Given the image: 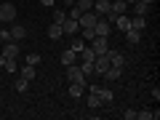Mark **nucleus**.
Instances as JSON below:
<instances>
[{
  "mask_svg": "<svg viewBox=\"0 0 160 120\" xmlns=\"http://www.w3.org/2000/svg\"><path fill=\"white\" fill-rule=\"evenodd\" d=\"M72 3H75V0H72Z\"/></svg>",
  "mask_w": 160,
  "mask_h": 120,
  "instance_id": "36",
  "label": "nucleus"
},
{
  "mask_svg": "<svg viewBox=\"0 0 160 120\" xmlns=\"http://www.w3.org/2000/svg\"><path fill=\"white\" fill-rule=\"evenodd\" d=\"M80 29H83V40H88V43L96 38V29H93V27H80Z\"/></svg>",
  "mask_w": 160,
  "mask_h": 120,
  "instance_id": "27",
  "label": "nucleus"
},
{
  "mask_svg": "<svg viewBox=\"0 0 160 120\" xmlns=\"http://www.w3.org/2000/svg\"><path fill=\"white\" fill-rule=\"evenodd\" d=\"M149 3H142V0H136V3H133V16H147L149 13Z\"/></svg>",
  "mask_w": 160,
  "mask_h": 120,
  "instance_id": "11",
  "label": "nucleus"
},
{
  "mask_svg": "<svg viewBox=\"0 0 160 120\" xmlns=\"http://www.w3.org/2000/svg\"><path fill=\"white\" fill-rule=\"evenodd\" d=\"M144 27H147V19H144V16H133V19H131V29L144 32Z\"/></svg>",
  "mask_w": 160,
  "mask_h": 120,
  "instance_id": "20",
  "label": "nucleus"
},
{
  "mask_svg": "<svg viewBox=\"0 0 160 120\" xmlns=\"http://www.w3.org/2000/svg\"><path fill=\"white\" fill-rule=\"evenodd\" d=\"M126 3H128V6H133V3H136V0H126Z\"/></svg>",
  "mask_w": 160,
  "mask_h": 120,
  "instance_id": "34",
  "label": "nucleus"
},
{
  "mask_svg": "<svg viewBox=\"0 0 160 120\" xmlns=\"http://www.w3.org/2000/svg\"><path fill=\"white\" fill-rule=\"evenodd\" d=\"M62 32L64 35H78L80 32V24H78V19H64V22H62Z\"/></svg>",
  "mask_w": 160,
  "mask_h": 120,
  "instance_id": "8",
  "label": "nucleus"
},
{
  "mask_svg": "<svg viewBox=\"0 0 160 120\" xmlns=\"http://www.w3.org/2000/svg\"><path fill=\"white\" fill-rule=\"evenodd\" d=\"M107 59H109V64H112V67H126V53H120V51H115V48H109L107 51Z\"/></svg>",
  "mask_w": 160,
  "mask_h": 120,
  "instance_id": "5",
  "label": "nucleus"
},
{
  "mask_svg": "<svg viewBox=\"0 0 160 120\" xmlns=\"http://www.w3.org/2000/svg\"><path fill=\"white\" fill-rule=\"evenodd\" d=\"M75 62H78V53H75L72 48L62 51V64H64V67H69V64H75Z\"/></svg>",
  "mask_w": 160,
  "mask_h": 120,
  "instance_id": "13",
  "label": "nucleus"
},
{
  "mask_svg": "<svg viewBox=\"0 0 160 120\" xmlns=\"http://www.w3.org/2000/svg\"><path fill=\"white\" fill-rule=\"evenodd\" d=\"M40 3H43V6H53V3H56V0H40Z\"/></svg>",
  "mask_w": 160,
  "mask_h": 120,
  "instance_id": "32",
  "label": "nucleus"
},
{
  "mask_svg": "<svg viewBox=\"0 0 160 120\" xmlns=\"http://www.w3.org/2000/svg\"><path fill=\"white\" fill-rule=\"evenodd\" d=\"M27 88H29V80H24V78H19L13 83V91H19V93H27Z\"/></svg>",
  "mask_w": 160,
  "mask_h": 120,
  "instance_id": "23",
  "label": "nucleus"
},
{
  "mask_svg": "<svg viewBox=\"0 0 160 120\" xmlns=\"http://www.w3.org/2000/svg\"><path fill=\"white\" fill-rule=\"evenodd\" d=\"M112 27H118L120 32L131 29V16H128V13H120V16H112Z\"/></svg>",
  "mask_w": 160,
  "mask_h": 120,
  "instance_id": "7",
  "label": "nucleus"
},
{
  "mask_svg": "<svg viewBox=\"0 0 160 120\" xmlns=\"http://www.w3.org/2000/svg\"><path fill=\"white\" fill-rule=\"evenodd\" d=\"M142 3H149V6H152V3H155V0H142Z\"/></svg>",
  "mask_w": 160,
  "mask_h": 120,
  "instance_id": "35",
  "label": "nucleus"
},
{
  "mask_svg": "<svg viewBox=\"0 0 160 120\" xmlns=\"http://www.w3.org/2000/svg\"><path fill=\"white\" fill-rule=\"evenodd\" d=\"M19 53H22V48H19L16 40L6 43V48H3V56H6V59H19Z\"/></svg>",
  "mask_w": 160,
  "mask_h": 120,
  "instance_id": "9",
  "label": "nucleus"
},
{
  "mask_svg": "<svg viewBox=\"0 0 160 120\" xmlns=\"http://www.w3.org/2000/svg\"><path fill=\"white\" fill-rule=\"evenodd\" d=\"M88 107H91V109H99V107H104V104H102V99H99V93H88Z\"/></svg>",
  "mask_w": 160,
  "mask_h": 120,
  "instance_id": "21",
  "label": "nucleus"
},
{
  "mask_svg": "<svg viewBox=\"0 0 160 120\" xmlns=\"http://www.w3.org/2000/svg\"><path fill=\"white\" fill-rule=\"evenodd\" d=\"M27 64L38 67V64H40V53H27Z\"/></svg>",
  "mask_w": 160,
  "mask_h": 120,
  "instance_id": "29",
  "label": "nucleus"
},
{
  "mask_svg": "<svg viewBox=\"0 0 160 120\" xmlns=\"http://www.w3.org/2000/svg\"><path fill=\"white\" fill-rule=\"evenodd\" d=\"M83 93H86V86L83 83H69V96L72 99H80Z\"/></svg>",
  "mask_w": 160,
  "mask_h": 120,
  "instance_id": "14",
  "label": "nucleus"
},
{
  "mask_svg": "<svg viewBox=\"0 0 160 120\" xmlns=\"http://www.w3.org/2000/svg\"><path fill=\"white\" fill-rule=\"evenodd\" d=\"M3 62H6V56H3V53H0V67H3Z\"/></svg>",
  "mask_w": 160,
  "mask_h": 120,
  "instance_id": "33",
  "label": "nucleus"
},
{
  "mask_svg": "<svg viewBox=\"0 0 160 120\" xmlns=\"http://www.w3.org/2000/svg\"><path fill=\"white\" fill-rule=\"evenodd\" d=\"M62 24H56V22H53L51 24V27H48V38H51V40H59V38H62Z\"/></svg>",
  "mask_w": 160,
  "mask_h": 120,
  "instance_id": "18",
  "label": "nucleus"
},
{
  "mask_svg": "<svg viewBox=\"0 0 160 120\" xmlns=\"http://www.w3.org/2000/svg\"><path fill=\"white\" fill-rule=\"evenodd\" d=\"M64 19H67V11H64V8H53V22L62 24Z\"/></svg>",
  "mask_w": 160,
  "mask_h": 120,
  "instance_id": "26",
  "label": "nucleus"
},
{
  "mask_svg": "<svg viewBox=\"0 0 160 120\" xmlns=\"http://www.w3.org/2000/svg\"><path fill=\"white\" fill-rule=\"evenodd\" d=\"M80 59H83V62H91L93 64V59H96V53H93V48H83V51L78 53Z\"/></svg>",
  "mask_w": 160,
  "mask_h": 120,
  "instance_id": "22",
  "label": "nucleus"
},
{
  "mask_svg": "<svg viewBox=\"0 0 160 120\" xmlns=\"http://www.w3.org/2000/svg\"><path fill=\"white\" fill-rule=\"evenodd\" d=\"M91 48H93V53H96V56H102V53L109 51V40L102 38V35H96V38L91 40Z\"/></svg>",
  "mask_w": 160,
  "mask_h": 120,
  "instance_id": "3",
  "label": "nucleus"
},
{
  "mask_svg": "<svg viewBox=\"0 0 160 120\" xmlns=\"http://www.w3.org/2000/svg\"><path fill=\"white\" fill-rule=\"evenodd\" d=\"M13 22H16V6L0 3V24H13Z\"/></svg>",
  "mask_w": 160,
  "mask_h": 120,
  "instance_id": "1",
  "label": "nucleus"
},
{
  "mask_svg": "<svg viewBox=\"0 0 160 120\" xmlns=\"http://www.w3.org/2000/svg\"><path fill=\"white\" fill-rule=\"evenodd\" d=\"M96 35H102V38H109V32H112V24H109V19L107 16H99V22H96Z\"/></svg>",
  "mask_w": 160,
  "mask_h": 120,
  "instance_id": "6",
  "label": "nucleus"
},
{
  "mask_svg": "<svg viewBox=\"0 0 160 120\" xmlns=\"http://www.w3.org/2000/svg\"><path fill=\"white\" fill-rule=\"evenodd\" d=\"M69 48H72V51H75V53H80V51H83V48H86V43H83V38H80V40H78V38H75V40H72V43H69Z\"/></svg>",
  "mask_w": 160,
  "mask_h": 120,
  "instance_id": "28",
  "label": "nucleus"
},
{
  "mask_svg": "<svg viewBox=\"0 0 160 120\" xmlns=\"http://www.w3.org/2000/svg\"><path fill=\"white\" fill-rule=\"evenodd\" d=\"M80 69H83V75L88 78V75L93 72V64H91V62H83V64H80Z\"/></svg>",
  "mask_w": 160,
  "mask_h": 120,
  "instance_id": "30",
  "label": "nucleus"
},
{
  "mask_svg": "<svg viewBox=\"0 0 160 120\" xmlns=\"http://www.w3.org/2000/svg\"><path fill=\"white\" fill-rule=\"evenodd\" d=\"M19 72H22V75H19V78L29 80V83H32V80H35V75H38V72H35V67H32V64H24V67L19 69Z\"/></svg>",
  "mask_w": 160,
  "mask_h": 120,
  "instance_id": "16",
  "label": "nucleus"
},
{
  "mask_svg": "<svg viewBox=\"0 0 160 120\" xmlns=\"http://www.w3.org/2000/svg\"><path fill=\"white\" fill-rule=\"evenodd\" d=\"M126 40L131 46H139V43H142V32H139V29H126Z\"/></svg>",
  "mask_w": 160,
  "mask_h": 120,
  "instance_id": "15",
  "label": "nucleus"
},
{
  "mask_svg": "<svg viewBox=\"0 0 160 120\" xmlns=\"http://www.w3.org/2000/svg\"><path fill=\"white\" fill-rule=\"evenodd\" d=\"M75 6L80 11H93V0H75Z\"/></svg>",
  "mask_w": 160,
  "mask_h": 120,
  "instance_id": "25",
  "label": "nucleus"
},
{
  "mask_svg": "<svg viewBox=\"0 0 160 120\" xmlns=\"http://www.w3.org/2000/svg\"><path fill=\"white\" fill-rule=\"evenodd\" d=\"M11 38L16 40V43H19V40H24V38H27V27H22V24H13V27H11Z\"/></svg>",
  "mask_w": 160,
  "mask_h": 120,
  "instance_id": "12",
  "label": "nucleus"
},
{
  "mask_svg": "<svg viewBox=\"0 0 160 120\" xmlns=\"http://www.w3.org/2000/svg\"><path fill=\"white\" fill-rule=\"evenodd\" d=\"M3 69H6V72H19L16 59H6V62H3Z\"/></svg>",
  "mask_w": 160,
  "mask_h": 120,
  "instance_id": "24",
  "label": "nucleus"
},
{
  "mask_svg": "<svg viewBox=\"0 0 160 120\" xmlns=\"http://www.w3.org/2000/svg\"><path fill=\"white\" fill-rule=\"evenodd\" d=\"M160 112H152V109H142V112H136V120H158Z\"/></svg>",
  "mask_w": 160,
  "mask_h": 120,
  "instance_id": "17",
  "label": "nucleus"
},
{
  "mask_svg": "<svg viewBox=\"0 0 160 120\" xmlns=\"http://www.w3.org/2000/svg\"><path fill=\"white\" fill-rule=\"evenodd\" d=\"M67 80L69 83H83V86H86V75H83V69H80L78 64H69L67 67Z\"/></svg>",
  "mask_w": 160,
  "mask_h": 120,
  "instance_id": "2",
  "label": "nucleus"
},
{
  "mask_svg": "<svg viewBox=\"0 0 160 120\" xmlns=\"http://www.w3.org/2000/svg\"><path fill=\"white\" fill-rule=\"evenodd\" d=\"M120 75H123V69H120V67H112V64H109V69H107V72H104V78H107L109 83H112V80H118Z\"/></svg>",
  "mask_w": 160,
  "mask_h": 120,
  "instance_id": "19",
  "label": "nucleus"
},
{
  "mask_svg": "<svg viewBox=\"0 0 160 120\" xmlns=\"http://www.w3.org/2000/svg\"><path fill=\"white\" fill-rule=\"evenodd\" d=\"M109 3H112V0H93V13H96V16H107Z\"/></svg>",
  "mask_w": 160,
  "mask_h": 120,
  "instance_id": "10",
  "label": "nucleus"
},
{
  "mask_svg": "<svg viewBox=\"0 0 160 120\" xmlns=\"http://www.w3.org/2000/svg\"><path fill=\"white\" fill-rule=\"evenodd\" d=\"M123 118H126V120H136V112H133V109H126V112H123Z\"/></svg>",
  "mask_w": 160,
  "mask_h": 120,
  "instance_id": "31",
  "label": "nucleus"
},
{
  "mask_svg": "<svg viewBox=\"0 0 160 120\" xmlns=\"http://www.w3.org/2000/svg\"><path fill=\"white\" fill-rule=\"evenodd\" d=\"M88 91L99 93V99H102V104H112V102H115L112 91H109V88H104V86H93V83H91V88H88Z\"/></svg>",
  "mask_w": 160,
  "mask_h": 120,
  "instance_id": "4",
  "label": "nucleus"
}]
</instances>
